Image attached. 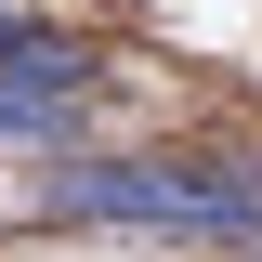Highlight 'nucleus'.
I'll return each mask as SVG.
<instances>
[{"mask_svg": "<svg viewBox=\"0 0 262 262\" xmlns=\"http://www.w3.org/2000/svg\"><path fill=\"white\" fill-rule=\"evenodd\" d=\"M39 196H53L66 223H158V236H249L223 210V196L196 184L184 158H53L39 170ZM262 249V236H249Z\"/></svg>", "mask_w": 262, "mask_h": 262, "instance_id": "f257e3e1", "label": "nucleus"}, {"mask_svg": "<svg viewBox=\"0 0 262 262\" xmlns=\"http://www.w3.org/2000/svg\"><path fill=\"white\" fill-rule=\"evenodd\" d=\"M79 92H92V53L79 39H53V27L0 39V131H53V105H79Z\"/></svg>", "mask_w": 262, "mask_h": 262, "instance_id": "f03ea898", "label": "nucleus"}, {"mask_svg": "<svg viewBox=\"0 0 262 262\" xmlns=\"http://www.w3.org/2000/svg\"><path fill=\"white\" fill-rule=\"evenodd\" d=\"M0 39H13V13H0Z\"/></svg>", "mask_w": 262, "mask_h": 262, "instance_id": "7ed1b4c3", "label": "nucleus"}]
</instances>
